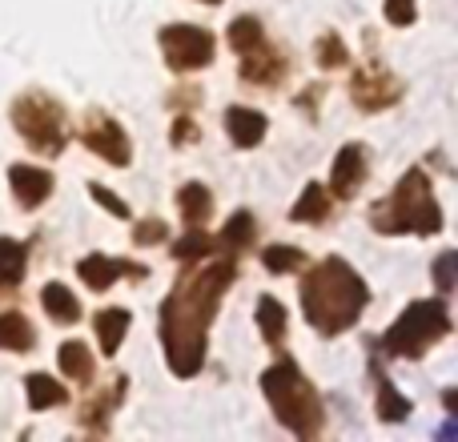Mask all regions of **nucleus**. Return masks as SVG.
Returning a JSON list of instances; mask_svg holds the SVG:
<instances>
[{
  "label": "nucleus",
  "mask_w": 458,
  "mask_h": 442,
  "mask_svg": "<svg viewBox=\"0 0 458 442\" xmlns=\"http://www.w3.org/2000/svg\"><path fill=\"white\" fill-rule=\"evenodd\" d=\"M174 290L161 302V346L165 362L177 378H193L206 362L209 326L217 318L225 290L237 277V258L225 250H214L198 261H182Z\"/></svg>",
  "instance_id": "obj_1"
},
{
  "label": "nucleus",
  "mask_w": 458,
  "mask_h": 442,
  "mask_svg": "<svg viewBox=\"0 0 458 442\" xmlns=\"http://www.w3.org/2000/svg\"><path fill=\"white\" fill-rule=\"evenodd\" d=\"M366 306H370V290L346 258H322L301 277V314L322 338L354 330Z\"/></svg>",
  "instance_id": "obj_2"
},
{
  "label": "nucleus",
  "mask_w": 458,
  "mask_h": 442,
  "mask_svg": "<svg viewBox=\"0 0 458 442\" xmlns=\"http://www.w3.org/2000/svg\"><path fill=\"white\" fill-rule=\"evenodd\" d=\"M370 229L382 237H394V234H419V237H435L443 234L446 217H443V206L435 198V182L422 166L406 169L398 177V185L378 198L370 206Z\"/></svg>",
  "instance_id": "obj_3"
},
{
  "label": "nucleus",
  "mask_w": 458,
  "mask_h": 442,
  "mask_svg": "<svg viewBox=\"0 0 458 442\" xmlns=\"http://www.w3.org/2000/svg\"><path fill=\"white\" fill-rule=\"evenodd\" d=\"M261 395L274 406V419L282 422L290 435L298 438H318L326 427V411L318 390L310 387V378L301 374V366L293 358H277L266 374H261Z\"/></svg>",
  "instance_id": "obj_4"
},
{
  "label": "nucleus",
  "mask_w": 458,
  "mask_h": 442,
  "mask_svg": "<svg viewBox=\"0 0 458 442\" xmlns=\"http://www.w3.org/2000/svg\"><path fill=\"white\" fill-rule=\"evenodd\" d=\"M451 330H454V318H451L446 298H419L398 314V322L390 326L374 346H378L386 358H422Z\"/></svg>",
  "instance_id": "obj_5"
},
{
  "label": "nucleus",
  "mask_w": 458,
  "mask_h": 442,
  "mask_svg": "<svg viewBox=\"0 0 458 442\" xmlns=\"http://www.w3.org/2000/svg\"><path fill=\"white\" fill-rule=\"evenodd\" d=\"M8 117H13V129L24 137V145H29L32 153L56 157V153H64V145H69V113H64V105L56 101V97L40 93V89L16 97Z\"/></svg>",
  "instance_id": "obj_6"
},
{
  "label": "nucleus",
  "mask_w": 458,
  "mask_h": 442,
  "mask_svg": "<svg viewBox=\"0 0 458 442\" xmlns=\"http://www.w3.org/2000/svg\"><path fill=\"white\" fill-rule=\"evenodd\" d=\"M157 45L174 72L206 69V64H214V53H217L214 32L201 29V24H165V29L157 32Z\"/></svg>",
  "instance_id": "obj_7"
},
{
  "label": "nucleus",
  "mask_w": 458,
  "mask_h": 442,
  "mask_svg": "<svg viewBox=\"0 0 458 442\" xmlns=\"http://www.w3.org/2000/svg\"><path fill=\"white\" fill-rule=\"evenodd\" d=\"M81 145H85L89 153H97L101 161H109V166L125 169L129 161H133V145H129V133L121 129V121H113L109 113L101 109H89L85 121H81Z\"/></svg>",
  "instance_id": "obj_8"
},
{
  "label": "nucleus",
  "mask_w": 458,
  "mask_h": 442,
  "mask_svg": "<svg viewBox=\"0 0 458 442\" xmlns=\"http://www.w3.org/2000/svg\"><path fill=\"white\" fill-rule=\"evenodd\" d=\"M350 101L362 113H382L403 101V81L386 69L382 61H366L350 81Z\"/></svg>",
  "instance_id": "obj_9"
},
{
  "label": "nucleus",
  "mask_w": 458,
  "mask_h": 442,
  "mask_svg": "<svg viewBox=\"0 0 458 442\" xmlns=\"http://www.w3.org/2000/svg\"><path fill=\"white\" fill-rule=\"evenodd\" d=\"M242 56V81H250V85H261V89H274L285 81V69H290V61H285V53L277 45H269V37H261L253 48H245Z\"/></svg>",
  "instance_id": "obj_10"
},
{
  "label": "nucleus",
  "mask_w": 458,
  "mask_h": 442,
  "mask_svg": "<svg viewBox=\"0 0 458 442\" xmlns=\"http://www.w3.org/2000/svg\"><path fill=\"white\" fill-rule=\"evenodd\" d=\"M77 277L89 285V290L101 293V290H109L117 277H149V266L125 261V258H105V253H89V258H81Z\"/></svg>",
  "instance_id": "obj_11"
},
{
  "label": "nucleus",
  "mask_w": 458,
  "mask_h": 442,
  "mask_svg": "<svg viewBox=\"0 0 458 442\" xmlns=\"http://www.w3.org/2000/svg\"><path fill=\"white\" fill-rule=\"evenodd\" d=\"M366 174H370V166H366V145H358V141L342 145L338 157H334V169H330V198L350 201L362 190Z\"/></svg>",
  "instance_id": "obj_12"
},
{
  "label": "nucleus",
  "mask_w": 458,
  "mask_h": 442,
  "mask_svg": "<svg viewBox=\"0 0 458 442\" xmlns=\"http://www.w3.org/2000/svg\"><path fill=\"white\" fill-rule=\"evenodd\" d=\"M125 395H129V378H125V374H113L109 390H97L93 398H85V403H81L77 422L89 430V435H105V430H109V422H113V411L125 403Z\"/></svg>",
  "instance_id": "obj_13"
},
{
  "label": "nucleus",
  "mask_w": 458,
  "mask_h": 442,
  "mask_svg": "<svg viewBox=\"0 0 458 442\" xmlns=\"http://www.w3.org/2000/svg\"><path fill=\"white\" fill-rule=\"evenodd\" d=\"M8 185H13V198L21 209H40L48 198H53V174L40 166H8Z\"/></svg>",
  "instance_id": "obj_14"
},
{
  "label": "nucleus",
  "mask_w": 458,
  "mask_h": 442,
  "mask_svg": "<svg viewBox=\"0 0 458 442\" xmlns=\"http://www.w3.org/2000/svg\"><path fill=\"white\" fill-rule=\"evenodd\" d=\"M266 129H269L266 113L250 109V105H229L225 109V133L237 149H253V145H261Z\"/></svg>",
  "instance_id": "obj_15"
},
{
  "label": "nucleus",
  "mask_w": 458,
  "mask_h": 442,
  "mask_svg": "<svg viewBox=\"0 0 458 442\" xmlns=\"http://www.w3.org/2000/svg\"><path fill=\"white\" fill-rule=\"evenodd\" d=\"M24 395H29V411H53V406L69 403V387L56 382L53 374H45V370L24 374Z\"/></svg>",
  "instance_id": "obj_16"
},
{
  "label": "nucleus",
  "mask_w": 458,
  "mask_h": 442,
  "mask_svg": "<svg viewBox=\"0 0 458 442\" xmlns=\"http://www.w3.org/2000/svg\"><path fill=\"white\" fill-rule=\"evenodd\" d=\"M334 214V198L330 190H326L322 182H310L306 190H301V198L293 201L290 209V221H301V225H322L326 217Z\"/></svg>",
  "instance_id": "obj_17"
},
{
  "label": "nucleus",
  "mask_w": 458,
  "mask_h": 442,
  "mask_svg": "<svg viewBox=\"0 0 458 442\" xmlns=\"http://www.w3.org/2000/svg\"><path fill=\"white\" fill-rule=\"evenodd\" d=\"M258 330H261V338H266V346H274V350L285 346L290 314H285V306L274 298V293H261L258 298Z\"/></svg>",
  "instance_id": "obj_18"
},
{
  "label": "nucleus",
  "mask_w": 458,
  "mask_h": 442,
  "mask_svg": "<svg viewBox=\"0 0 458 442\" xmlns=\"http://www.w3.org/2000/svg\"><path fill=\"white\" fill-rule=\"evenodd\" d=\"M370 374H374V387H378V419H382V422H406V419H411V398L398 395L394 382L382 374V362H378V358L370 362Z\"/></svg>",
  "instance_id": "obj_19"
},
{
  "label": "nucleus",
  "mask_w": 458,
  "mask_h": 442,
  "mask_svg": "<svg viewBox=\"0 0 458 442\" xmlns=\"http://www.w3.org/2000/svg\"><path fill=\"white\" fill-rule=\"evenodd\" d=\"M56 362H61V374L72 382H81V387H89V382L97 378V362H93V350L85 346V342H61V350H56Z\"/></svg>",
  "instance_id": "obj_20"
},
{
  "label": "nucleus",
  "mask_w": 458,
  "mask_h": 442,
  "mask_svg": "<svg viewBox=\"0 0 458 442\" xmlns=\"http://www.w3.org/2000/svg\"><path fill=\"white\" fill-rule=\"evenodd\" d=\"M32 346H37V326H32L21 310H4V314H0V350L29 354Z\"/></svg>",
  "instance_id": "obj_21"
},
{
  "label": "nucleus",
  "mask_w": 458,
  "mask_h": 442,
  "mask_svg": "<svg viewBox=\"0 0 458 442\" xmlns=\"http://www.w3.org/2000/svg\"><path fill=\"white\" fill-rule=\"evenodd\" d=\"M93 330H97V342H101L105 358H113L121 350V342H125V334H129V310L125 306L101 310V314L93 318Z\"/></svg>",
  "instance_id": "obj_22"
},
{
  "label": "nucleus",
  "mask_w": 458,
  "mask_h": 442,
  "mask_svg": "<svg viewBox=\"0 0 458 442\" xmlns=\"http://www.w3.org/2000/svg\"><path fill=\"white\" fill-rule=\"evenodd\" d=\"M29 269V245L16 237H0V290H16Z\"/></svg>",
  "instance_id": "obj_23"
},
{
  "label": "nucleus",
  "mask_w": 458,
  "mask_h": 442,
  "mask_svg": "<svg viewBox=\"0 0 458 442\" xmlns=\"http://www.w3.org/2000/svg\"><path fill=\"white\" fill-rule=\"evenodd\" d=\"M177 209H182L185 225H206V221L214 217V193L201 182H190L177 190Z\"/></svg>",
  "instance_id": "obj_24"
},
{
  "label": "nucleus",
  "mask_w": 458,
  "mask_h": 442,
  "mask_svg": "<svg viewBox=\"0 0 458 442\" xmlns=\"http://www.w3.org/2000/svg\"><path fill=\"white\" fill-rule=\"evenodd\" d=\"M258 242V221H253L250 209H237L233 217L225 221V229H222V237H217V250H225V253H242V250H250V245Z\"/></svg>",
  "instance_id": "obj_25"
},
{
  "label": "nucleus",
  "mask_w": 458,
  "mask_h": 442,
  "mask_svg": "<svg viewBox=\"0 0 458 442\" xmlns=\"http://www.w3.org/2000/svg\"><path fill=\"white\" fill-rule=\"evenodd\" d=\"M40 302H45V314L53 318V322H61V326H72L81 318L77 293H72L69 285H61V282H48L45 290H40Z\"/></svg>",
  "instance_id": "obj_26"
},
{
  "label": "nucleus",
  "mask_w": 458,
  "mask_h": 442,
  "mask_svg": "<svg viewBox=\"0 0 458 442\" xmlns=\"http://www.w3.org/2000/svg\"><path fill=\"white\" fill-rule=\"evenodd\" d=\"M217 250V237L206 234V225H190V234L182 237V242H174V258L177 261H198L206 258V253Z\"/></svg>",
  "instance_id": "obj_27"
},
{
  "label": "nucleus",
  "mask_w": 458,
  "mask_h": 442,
  "mask_svg": "<svg viewBox=\"0 0 458 442\" xmlns=\"http://www.w3.org/2000/svg\"><path fill=\"white\" fill-rule=\"evenodd\" d=\"M314 61H318V69H342V64L350 61L346 40H342L338 32H322L314 45Z\"/></svg>",
  "instance_id": "obj_28"
},
{
  "label": "nucleus",
  "mask_w": 458,
  "mask_h": 442,
  "mask_svg": "<svg viewBox=\"0 0 458 442\" xmlns=\"http://www.w3.org/2000/svg\"><path fill=\"white\" fill-rule=\"evenodd\" d=\"M229 45H233V53H245V48H253L261 37H266V24L258 21V16H237L233 24H229Z\"/></svg>",
  "instance_id": "obj_29"
},
{
  "label": "nucleus",
  "mask_w": 458,
  "mask_h": 442,
  "mask_svg": "<svg viewBox=\"0 0 458 442\" xmlns=\"http://www.w3.org/2000/svg\"><path fill=\"white\" fill-rule=\"evenodd\" d=\"M261 261H266L269 274H293V269L306 261V253L293 250V245H282V242H277V245H266V250H261Z\"/></svg>",
  "instance_id": "obj_30"
},
{
  "label": "nucleus",
  "mask_w": 458,
  "mask_h": 442,
  "mask_svg": "<svg viewBox=\"0 0 458 442\" xmlns=\"http://www.w3.org/2000/svg\"><path fill=\"white\" fill-rule=\"evenodd\" d=\"M169 242V225L161 217H141L133 225V245H161Z\"/></svg>",
  "instance_id": "obj_31"
},
{
  "label": "nucleus",
  "mask_w": 458,
  "mask_h": 442,
  "mask_svg": "<svg viewBox=\"0 0 458 442\" xmlns=\"http://www.w3.org/2000/svg\"><path fill=\"white\" fill-rule=\"evenodd\" d=\"M382 13H386V21L394 24V29H411V24L419 21V0H386Z\"/></svg>",
  "instance_id": "obj_32"
},
{
  "label": "nucleus",
  "mask_w": 458,
  "mask_h": 442,
  "mask_svg": "<svg viewBox=\"0 0 458 442\" xmlns=\"http://www.w3.org/2000/svg\"><path fill=\"white\" fill-rule=\"evenodd\" d=\"M454 269H458V253L454 250H446V253H438V258H435V285H438V293H443V298L454 290V282H458Z\"/></svg>",
  "instance_id": "obj_33"
},
{
  "label": "nucleus",
  "mask_w": 458,
  "mask_h": 442,
  "mask_svg": "<svg viewBox=\"0 0 458 442\" xmlns=\"http://www.w3.org/2000/svg\"><path fill=\"white\" fill-rule=\"evenodd\" d=\"M89 198H93V201H97V206H101V209H109L113 217H129V206H125V201H121V198H117V193H113V190H105V185L89 182Z\"/></svg>",
  "instance_id": "obj_34"
},
{
  "label": "nucleus",
  "mask_w": 458,
  "mask_h": 442,
  "mask_svg": "<svg viewBox=\"0 0 458 442\" xmlns=\"http://www.w3.org/2000/svg\"><path fill=\"white\" fill-rule=\"evenodd\" d=\"M198 137V121L193 117H177L174 121V133H169V141L174 145H185V141H193Z\"/></svg>",
  "instance_id": "obj_35"
},
{
  "label": "nucleus",
  "mask_w": 458,
  "mask_h": 442,
  "mask_svg": "<svg viewBox=\"0 0 458 442\" xmlns=\"http://www.w3.org/2000/svg\"><path fill=\"white\" fill-rule=\"evenodd\" d=\"M443 406H446V414H458V395L454 390H446L443 395Z\"/></svg>",
  "instance_id": "obj_36"
},
{
  "label": "nucleus",
  "mask_w": 458,
  "mask_h": 442,
  "mask_svg": "<svg viewBox=\"0 0 458 442\" xmlns=\"http://www.w3.org/2000/svg\"><path fill=\"white\" fill-rule=\"evenodd\" d=\"M201 4H222V0H201Z\"/></svg>",
  "instance_id": "obj_37"
}]
</instances>
